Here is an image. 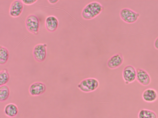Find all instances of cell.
<instances>
[{"instance_id": "obj_1", "label": "cell", "mask_w": 158, "mask_h": 118, "mask_svg": "<svg viewBox=\"0 0 158 118\" xmlns=\"http://www.w3.org/2000/svg\"><path fill=\"white\" fill-rule=\"evenodd\" d=\"M103 9V6L99 2H91L83 8L81 12V16L85 20H91L98 15Z\"/></svg>"}, {"instance_id": "obj_2", "label": "cell", "mask_w": 158, "mask_h": 118, "mask_svg": "<svg viewBox=\"0 0 158 118\" xmlns=\"http://www.w3.org/2000/svg\"><path fill=\"white\" fill-rule=\"evenodd\" d=\"M99 85V83L97 79L89 78L82 80L78 85L77 87L82 92H89L95 90Z\"/></svg>"}, {"instance_id": "obj_3", "label": "cell", "mask_w": 158, "mask_h": 118, "mask_svg": "<svg viewBox=\"0 0 158 118\" xmlns=\"http://www.w3.org/2000/svg\"><path fill=\"white\" fill-rule=\"evenodd\" d=\"M119 15L121 19L125 22L131 24L137 21L140 14L129 8H124L120 10Z\"/></svg>"}, {"instance_id": "obj_4", "label": "cell", "mask_w": 158, "mask_h": 118, "mask_svg": "<svg viewBox=\"0 0 158 118\" xmlns=\"http://www.w3.org/2000/svg\"><path fill=\"white\" fill-rule=\"evenodd\" d=\"M25 25L28 30L35 34L38 33L40 28V21L38 17L34 14L29 15L25 20Z\"/></svg>"}, {"instance_id": "obj_5", "label": "cell", "mask_w": 158, "mask_h": 118, "mask_svg": "<svg viewBox=\"0 0 158 118\" xmlns=\"http://www.w3.org/2000/svg\"><path fill=\"white\" fill-rule=\"evenodd\" d=\"M47 46L46 44H39L34 47L33 55L36 61L42 62L45 60L47 55Z\"/></svg>"}, {"instance_id": "obj_6", "label": "cell", "mask_w": 158, "mask_h": 118, "mask_svg": "<svg viewBox=\"0 0 158 118\" xmlns=\"http://www.w3.org/2000/svg\"><path fill=\"white\" fill-rule=\"evenodd\" d=\"M122 75L126 84L132 83L136 79V70L131 65H127L123 69Z\"/></svg>"}, {"instance_id": "obj_7", "label": "cell", "mask_w": 158, "mask_h": 118, "mask_svg": "<svg viewBox=\"0 0 158 118\" xmlns=\"http://www.w3.org/2000/svg\"><path fill=\"white\" fill-rule=\"evenodd\" d=\"M136 80L138 82L142 85L146 86L151 82V78L145 70L139 68L136 70Z\"/></svg>"}, {"instance_id": "obj_8", "label": "cell", "mask_w": 158, "mask_h": 118, "mask_svg": "<svg viewBox=\"0 0 158 118\" xmlns=\"http://www.w3.org/2000/svg\"><path fill=\"white\" fill-rule=\"evenodd\" d=\"M23 9V5L22 0L14 1L11 4L10 7L9 14L12 17H17L21 14Z\"/></svg>"}, {"instance_id": "obj_9", "label": "cell", "mask_w": 158, "mask_h": 118, "mask_svg": "<svg viewBox=\"0 0 158 118\" xmlns=\"http://www.w3.org/2000/svg\"><path fill=\"white\" fill-rule=\"evenodd\" d=\"M46 90L45 85L40 82H36L31 84L29 88L30 94L32 96H38L44 93Z\"/></svg>"}, {"instance_id": "obj_10", "label": "cell", "mask_w": 158, "mask_h": 118, "mask_svg": "<svg viewBox=\"0 0 158 118\" xmlns=\"http://www.w3.org/2000/svg\"><path fill=\"white\" fill-rule=\"evenodd\" d=\"M143 100L148 103H152L156 101L158 98V93L155 89L148 88L145 89L142 94Z\"/></svg>"}, {"instance_id": "obj_11", "label": "cell", "mask_w": 158, "mask_h": 118, "mask_svg": "<svg viewBox=\"0 0 158 118\" xmlns=\"http://www.w3.org/2000/svg\"><path fill=\"white\" fill-rule=\"evenodd\" d=\"M123 57L120 53L116 54L110 58L107 61L108 67L110 69H114L120 66L123 63Z\"/></svg>"}, {"instance_id": "obj_12", "label": "cell", "mask_w": 158, "mask_h": 118, "mask_svg": "<svg viewBox=\"0 0 158 118\" xmlns=\"http://www.w3.org/2000/svg\"><path fill=\"white\" fill-rule=\"evenodd\" d=\"M45 24L46 29L50 32L55 31L57 28L59 21L57 18L53 15H50L46 18Z\"/></svg>"}, {"instance_id": "obj_13", "label": "cell", "mask_w": 158, "mask_h": 118, "mask_svg": "<svg viewBox=\"0 0 158 118\" xmlns=\"http://www.w3.org/2000/svg\"><path fill=\"white\" fill-rule=\"evenodd\" d=\"M4 112L6 116L10 117H13L17 114L18 108L15 104L12 103H9L5 106Z\"/></svg>"}, {"instance_id": "obj_14", "label": "cell", "mask_w": 158, "mask_h": 118, "mask_svg": "<svg viewBox=\"0 0 158 118\" xmlns=\"http://www.w3.org/2000/svg\"><path fill=\"white\" fill-rule=\"evenodd\" d=\"M138 117V118H157V115L154 111L146 108L139 110Z\"/></svg>"}, {"instance_id": "obj_15", "label": "cell", "mask_w": 158, "mask_h": 118, "mask_svg": "<svg viewBox=\"0 0 158 118\" xmlns=\"http://www.w3.org/2000/svg\"><path fill=\"white\" fill-rule=\"evenodd\" d=\"M10 90L8 86L4 85L0 86V101L3 102L6 100L9 97Z\"/></svg>"}, {"instance_id": "obj_16", "label": "cell", "mask_w": 158, "mask_h": 118, "mask_svg": "<svg viewBox=\"0 0 158 118\" xmlns=\"http://www.w3.org/2000/svg\"><path fill=\"white\" fill-rule=\"evenodd\" d=\"M9 57V53L7 49L3 46L0 47V64L3 65L7 61Z\"/></svg>"}, {"instance_id": "obj_17", "label": "cell", "mask_w": 158, "mask_h": 118, "mask_svg": "<svg viewBox=\"0 0 158 118\" xmlns=\"http://www.w3.org/2000/svg\"><path fill=\"white\" fill-rule=\"evenodd\" d=\"M10 76L7 70L5 69L0 72V86L5 85L9 81Z\"/></svg>"}, {"instance_id": "obj_18", "label": "cell", "mask_w": 158, "mask_h": 118, "mask_svg": "<svg viewBox=\"0 0 158 118\" xmlns=\"http://www.w3.org/2000/svg\"><path fill=\"white\" fill-rule=\"evenodd\" d=\"M22 1L23 4L27 5H31L37 1V0H22Z\"/></svg>"}, {"instance_id": "obj_19", "label": "cell", "mask_w": 158, "mask_h": 118, "mask_svg": "<svg viewBox=\"0 0 158 118\" xmlns=\"http://www.w3.org/2000/svg\"><path fill=\"white\" fill-rule=\"evenodd\" d=\"M154 46L155 48L158 50V37L154 41Z\"/></svg>"}, {"instance_id": "obj_20", "label": "cell", "mask_w": 158, "mask_h": 118, "mask_svg": "<svg viewBox=\"0 0 158 118\" xmlns=\"http://www.w3.org/2000/svg\"><path fill=\"white\" fill-rule=\"evenodd\" d=\"M59 1L58 0H48L49 3L51 4H54L56 3Z\"/></svg>"}]
</instances>
